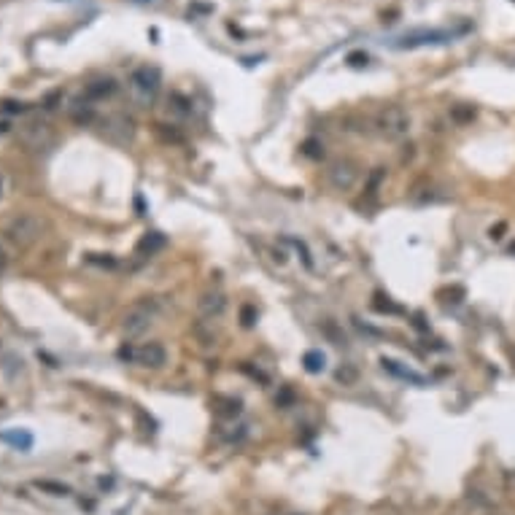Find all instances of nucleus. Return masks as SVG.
I'll use <instances>...</instances> for the list:
<instances>
[{
	"label": "nucleus",
	"mask_w": 515,
	"mask_h": 515,
	"mask_svg": "<svg viewBox=\"0 0 515 515\" xmlns=\"http://www.w3.org/2000/svg\"><path fill=\"white\" fill-rule=\"evenodd\" d=\"M156 316H159V305H156L154 297H143V300L133 302L130 308L124 310V316H121V332H124V337L135 340L140 335H146L154 326Z\"/></svg>",
	"instance_id": "obj_1"
},
{
	"label": "nucleus",
	"mask_w": 515,
	"mask_h": 515,
	"mask_svg": "<svg viewBox=\"0 0 515 515\" xmlns=\"http://www.w3.org/2000/svg\"><path fill=\"white\" fill-rule=\"evenodd\" d=\"M159 86H162V73L154 65H140L130 73V81H127V92L133 98V103L140 108H149L159 95Z\"/></svg>",
	"instance_id": "obj_2"
},
{
	"label": "nucleus",
	"mask_w": 515,
	"mask_h": 515,
	"mask_svg": "<svg viewBox=\"0 0 515 515\" xmlns=\"http://www.w3.org/2000/svg\"><path fill=\"white\" fill-rule=\"evenodd\" d=\"M375 127H378V133L386 140H405L408 133H410V114L402 108V105H386V108H380L378 116H375Z\"/></svg>",
	"instance_id": "obj_3"
},
{
	"label": "nucleus",
	"mask_w": 515,
	"mask_h": 515,
	"mask_svg": "<svg viewBox=\"0 0 515 515\" xmlns=\"http://www.w3.org/2000/svg\"><path fill=\"white\" fill-rule=\"evenodd\" d=\"M44 232V222L33 216V213H19L11 222L6 224V238L14 243L17 248H27L33 246Z\"/></svg>",
	"instance_id": "obj_4"
},
{
	"label": "nucleus",
	"mask_w": 515,
	"mask_h": 515,
	"mask_svg": "<svg viewBox=\"0 0 515 515\" xmlns=\"http://www.w3.org/2000/svg\"><path fill=\"white\" fill-rule=\"evenodd\" d=\"M326 178H329V187L337 192H348L356 187L359 181V165L354 159H335L326 170Z\"/></svg>",
	"instance_id": "obj_5"
},
{
	"label": "nucleus",
	"mask_w": 515,
	"mask_h": 515,
	"mask_svg": "<svg viewBox=\"0 0 515 515\" xmlns=\"http://www.w3.org/2000/svg\"><path fill=\"white\" fill-rule=\"evenodd\" d=\"M22 140H25L27 149L41 152V149H49V146H52L54 130L46 124V121H30L27 127H22Z\"/></svg>",
	"instance_id": "obj_6"
},
{
	"label": "nucleus",
	"mask_w": 515,
	"mask_h": 515,
	"mask_svg": "<svg viewBox=\"0 0 515 515\" xmlns=\"http://www.w3.org/2000/svg\"><path fill=\"white\" fill-rule=\"evenodd\" d=\"M448 38H453V33H446V30H413V33L402 35L396 41V49H415V46H427V44H446Z\"/></svg>",
	"instance_id": "obj_7"
},
{
	"label": "nucleus",
	"mask_w": 515,
	"mask_h": 515,
	"mask_svg": "<svg viewBox=\"0 0 515 515\" xmlns=\"http://www.w3.org/2000/svg\"><path fill=\"white\" fill-rule=\"evenodd\" d=\"M133 361H138L140 367H149V370H159L168 361V351L162 343H143L133 351Z\"/></svg>",
	"instance_id": "obj_8"
},
{
	"label": "nucleus",
	"mask_w": 515,
	"mask_h": 515,
	"mask_svg": "<svg viewBox=\"0 0 515 515\" xmlns=\"http://www.w3.org/2000/svg\"><path fill=\"white\" fill-rule=\"evenodd\" d=\"M197 310H200V316L203 319H222L224 310H227V294L219 292V289H210V292L200 294V300H197Z\"/></svg>",
	"instance_id": "obj_9"
},
{
	"label": "nucleus",
	"mask_w": 515,
	"mask_h": 515,
	"mask_svg": "<svg viewBox=\"0 0 515 515\" xmlns=\"http://www.w3.org/2000/svg\"><path fill=\"white\" fill-rule=\"evenodd\" d=\"M100 124H103V130H100V133H103L108 140H114V133H116V130L121 133L124 143H127V140H133V135H135V124H133V119H127L124 114H114V116H105Z\"/></svg>",
	"instance_id": "obj_10"
},
{
	"label": "nucleus",
	"mask_w": 515,
	"mask_h": 515,
	"mask_svg": "<svg viewBox=\"0 0 515 515\" xmlns=\"http://www.w3.org/2000/svg\"><path fill=\"white\" fill-rule=\"evenodd\" d=\"M380 367L386 370V373H392L394 378L399 380H408V383H413V386H427V378L424 375H418L415 370H410V367H405L402 361H396V359H380Z\"/></svg>",
	"instance_id": "obj_11"
},
{
	"label": "nucleus",
	"mask_w": 515,
	"mask_h": 515,
	"mask_svg": "<svg viewBox=\"0 0 515 515\" xmlns=\"http://www.w3.org/2000/svg\"><path fill=\"white\" fill-rule=\"evenodd\" d=\"M116 89H119V84L114 79H98V81H89L84 86V98L86 103H98V100H105V98L116 95Z\"/></svg>",
	"instance_id": "obj_12"
},
{
	"label": "nucleus",
	"mask_w": 515,
	"mask_h": 515,
	"mask_svg": "<svg viewBox=\"0 0 515 515\" xmlns=\"http://www.w3.org/2000/svg\"><path fill=\"white\" fill-rule=\"evenodd\" d=\"M0 443L11 446L14 450H22V453H27V450L33 448L35 437L27 429H6V432H0Z\"/></svg>",
	"instance_id": "obj_13"
},
{
	"label": "nucleus",
	"mask_w": 515,
	"mask_h": 515,
	"mask_svg": "<svg viewBox=\"0 0 515 515\" xmlns=\"http://www.w3.org/2000/svg\"><path fill=\"white\" fill-rule=\"evenodd\" d=\"M165 246V238H162V232H146L140 241H138L135 251L140 254V257H152V254H156L159 248Z\"/></svg>",
	"instance_id": "obj_14"
},
{
	"label": "nucleus",
	"mask_w": 515,
	"mask_h": 515,
	"mask_svg": "<svg viewBox=\"0 0 515 515\" xmlns=\"http://www.w3.org/2000/svg\"><path fill=\"white\" fill-rule=\"evenodd\" d=\"M302 367L308 370L310 375H319V373H324L326 370V356L319 351V348H310L302 354Z\"/></svg>",
	"instance_id": "obj_15"
},
{
	"label": "nucleus",
	"mask_w": 515,
	"mask_h": 515,
	"mask_svg": "<svg viewBox=\"0 0 515 515\" xmlns=\"http://www.w3.org/2000/svg\"><path fill=\"white\" fill-rule=\"evenodd\" d=\"M335 378H337V383H343V386H354V383H356V378H359V373H356V367L343 364V367L335 373Z\"/></svg>",
	"instance_id": "obj_16"
},
{
	"label": "nucleus",
	"mask_w": 515,
	"mask_h": 515,
	"mask_svg": "<svg viewBox=\"0 0 515 515\" xmlns=\"http://www.w3.org/2000/svg\"><path fill=\"white\" fill-rule=\"evenodd\" d=\"M35 486H38V488H44V491H52V497H68V494H70V488H68V486H62V483L38 481Z\"/></svg>",
	"instance_id": "obj_17"
},
{
	"label": "nucleus",
	"mask_w": 515,
	"mask_h": 515,
	"mask_svg": "<svg viewBox=\"0 0 515 515\" xmlns=\"http://www.w3.org/2000/svg\"><path fill=\"white\" fill-rule=\"evenodd\" d=\"M450 116L456 121H472L475 119V108H472V105H456V108L450 111Z\"/></svg>",
	"instance_id": "obj_18"
},
{
	"label": "nucleus",
	"mask_w": 515,
	"mask_h": 515,
	"mask_svg": "<svg viewBox=\"0 0 515 515\" xmlns=\"http://www.w3.org/2000/svg\"><path fill=\"white\" fill-rule=\"evenodd\" d=\"M289 243H292L294 248H297V251H300V257H302V262H305V267H313V259H310V251H308V246H305V243L302 241H297V238H289Z\"/></svg>",
	"instance_id": "obj_19"
},
{
	"label": "nucleus",
	"mask_w": 515,
	"mask_h": 515,
	"mask_svg": "<svg viewBox=\"0 0 515 515\" xmlns=\"http://www.w3.org/2000/svg\"><path fill=\"white\" fill-rule=\"evenodd\" d=\"M324 332L335 340V345H343L345 343V335H340L337 332V326H335V321H324Z\"/></svg>",
	"instance_id": "obj_20"
},
{
	"label": "nucleus",
	"mask_w": 515,
	"mask_h": 515,
	"mask_svg": "<svg viewBox=\"0 0 515 515\" xmlns=\"http://www.w3.org/2000/svg\"><path fill=\"white\" fill-rule=\"evenodd\" d=\"M241 319H243V326H254V321H257V310H254V305H243Z\"/></svg>",
	"instance_id": "obj_21"
},
{
	"label": "nucleus",
	"mask_w": 515,
	"mask_h": 515,
	"mask_svg": "<svg viewBox=\"0 0 515 515\" xmlns=\"http://www.w3.org/2000/svg\"><path fill=\"white\" fill-rule=\"evenodd\" d=\"M504 232H507V224L499 222L497 227H491V229H488V238H491V241H502V238H504Z\"/></svg>",
	"instance_id": "obj_22"
},
{
	"label": "nucleus",
	"mask_w": 515,
	"mask_h": 515,
	"mask_svg": "<svg viewBox=\"0 0 515 515\" xmlns=\"http://www.w3.org/2000/svg\"><path fill=\"white\" fill-rule=\"evenodd\" d=\"M348 62H351L354 68H361V65H367V54H361V52L348 54Z\"/></svg>",
	"instance_id": "obj_23"
},
{
	"label": "nucleus",
	"mask_w": 515,
	"mask_h": 515,
	"mask_svg": "<svg viewBox=\"0 0 515 515\" xmlns=\"http://www.w3.org/2000/svg\"><path fill=\"white\" fill-rule=\"evenodd\" d=\"M3 111H8V114H17V111H25V105H22V103H3Z\"/></svg>",
	"instance_id": "obj_24"
},
{
	"label": "nucleus",
	"mask_w": 515,
	"mask_h": 515,
	"mask_svg": "<svg viewBox=\"0 0 515 515\" xmlns=\"http://www.w3.org/2000/svg\"><path fill=\"white\" fill-rule=\"evenodd\" d=\"M316 149H319V143H316V140H308V143H305V154L316 156V154H319Z\"/></svg>",
	"instance_id": "obj_25"
},
{
	"label": "nucleus",
	"mask_w": 515,
	"mask_h": 515,
	"mask_svg": "<svg viewBox=\"0 0 515 515\" xmlns=\"http://www.w3.org/2000/svg\"><path fill=\"white\" fill-rule=\"evenodd\" d=\"M8 127H11V121L3 119V116H0V135H3V133H8Z\"/></svg>",
	"instance_id": "obj_26"
},
{
	"label": "nucleus",
	"mask_w": 515,
	"mask_h": 515,
	"mask_svg": "<svg viewBox=\"0 0 515 515\" xmlns=\"http://www.w3.org/2000/svg\"><path fill=\"white\" fill-rule=\"evenodd\" d=\"M3 270H6V251L0 248V273H3Z\"/></svg>",
	"instance_id": "obj_27"
},
{
	"label": "nucleus",
	"mask_w": 515,
	"mask_h": 515,
	"mask_svg": "<svg viewBox=\"0 0 515 515\" xmlns=\"http://www.w3.org/2000/svg\"><path fill=\"white\" fill-rule=\"evenodd\" d=\"M0 192H3V181H0Z\"/></svg>",
	"instance_id": "obj_28"
},
{
	"label": "nucleus",
	"mask_w": 515,
	"mask_h": 515,
	"mask_svg": "<svg viewBox=\"0 0 515 515\" xmlns=\"http://www.w3.org/2000/svg\"><path fill=\"white\" fill-rule=\"evenodd\" d=\"M292 515H300V513H292Z\"/></svg>",
	"instance_id": "obj_29"
}]
</instances>
